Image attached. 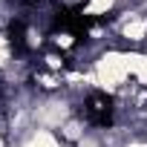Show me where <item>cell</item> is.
I'll return each instance as SVG.
<instances>
[{"label":"cell","instance_id":"6da1fadb","mask_svg":"<svg viewBox=\"0 0 147 147\" xmlns=\"http://www.w3.org/2000/svg\"><path fill=\"white\" fill-rule=\"evenodd\" d=\"M130 75V69H127V55L121 52H107L98 58L95 63V78L104 90H118Z\"/></svg>","mask_w":147,"mask_h":147},{"label":"cell","instance_id":"7a4b0ae2","mask_svg":"<svg viewBox=\"0 0 147 147\" xmlns=\"http://www.w3.org/2000/svg\"><path fill=\"white\" fill-rule=\"evenodd\" d=\"M127 69H130V75H136V81H147V55L141 52H130L127 55Z\"/></svg>","mask_w":147,"mask_h":147},{"label":"cell","instance_id":"3957f363","mask_svg":"<svg viewBox=\"0 0 147 147\" xmlns=\"http://www.w3.org/2000/svg\"><path fill=\"white\" fill-rule=\"evenodd\" d=\"M144 35H147V20H130V23L124 26V38L133 40V43L144 40Z\"/></svg>","mask_w":147,"mask_h":147},{"label":"cell","instance_id":"277c9868","mask_svg":"<svg viewBox=\"0 0 147 147\" xmlns=\"http://www.w3.org/2000/svg\"><path fill=\"white\" fill-rule=\"evenodd\" d=\"M23 147H61V144H58V138H55L49 130H38Z\"/></svg>","mask_w":147,"mask_h":147},{"label":"cell","instance_id":"5b68a950","mask_svg":"<svg viewBox=\"0 0 147 147\" xmlns=\"http://www.w3.org/2000/svg\"><path fill=\"white\" fill-rule=\"evenodd\" d=\"M115 0H90V6H87V15H104L113 9Z\"/></svg>","mask_w":147,"mask_h":147},{"label":"cell","instance_id":"8992f818","mask_svg":"<svg viewBox=\"0 0 147 147\" xmlns=\"http://www.w3.org/2000/svg\"><path fill=\"white\" fill-rule=\"evenodd\" d=\"M63 136L72 138V141H78V138H81V127H78L75 121H66V124H63Z\"/></svg>","mask_w":147,"mask_h":147},{"label":"cell","instance_id":"52a82bcc","mask_svg":"<svg viewBox=\"0 0 147 147\" xmlns=\"http://www.w3.org/2000/svg\"><path fill=\"white\" fill-rule=\"evenodd\" d=\"M55 40H58V46H69V43H72V38H69V35H58Z\"/></svg>","mask_w":147,"mask_h":147},{"label":"cell","instance_id":"ba28073f","mask_svg":"<svg viewBox=\"0 0 147 147\" xmlns=\"http://www.w3.org/2000/svg\"><path fill=\"white\" fill-rule=\"evenodd\" d=\"M46 61H49V66H52V69H58V66H61V58H55V55H49Z\"/></svg>","mask_w":147,"mask_h":147},{"label":"cell","instance_id":"9c48e42d","mask_svg":"<svg viewBox=\"0 0 147 147\" xmlns=\"http://www.w3.org/2000/svg\"><path fill=\"white\" fill-rule=\"evenodd\" d=\"M127 147H147V144H138V141H136V144H127Z\"/></svg>","mask_w":147,"mask_h":147},{"label":"cell","instance_id":"30bf717a","mask_svg":"<svg viewBox=\"0 0 147 147\" xmlns=\"http://www.w3.org/2000/svg\"><path fill=\"white\" fill-rule=\"evenodd\" d=\"M0 147H3V141H0Z\"/></svg>","mask_w":147,"mask_h":147}]
</instances>
